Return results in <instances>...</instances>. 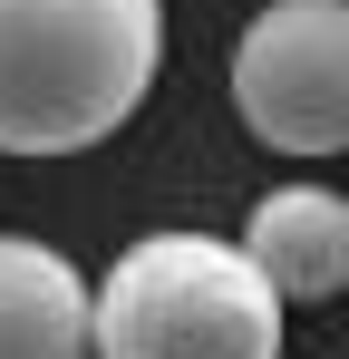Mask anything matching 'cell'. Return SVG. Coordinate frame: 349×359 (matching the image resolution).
I'll use <instances>...</instances> for the list:
<instances>
[{"instance_id":"6da1fadb","label":"cell","mask_w":349,"mask_h":359,"mask_svg":"<svg viewBox=\"0 0 349 359\" xmlns=\"http://www.w3.org/2000/svg\"><path fill=\"white\" fill-rule=\"evenodd\" d=\"M165 0H0V156H88L146 107Z\"/></svg>"},{"instance_id":"7a4b0ae2","label":"cell","mask_w":349,"mask_h":359,"mask_svg":"<svg viewBox=\"0 0 349 359\" xmlns=\"http://www.w3.org/2000/svg\"><path fill=\"white\" fill-rule=\"evenodd\" d=\"M97 359H282V292L224 233H146L97 282Z\"/></svg>"},{"instance_id":"3957f363","label":"cell","mask_w":349,"mask_h":359,"mask_svg":"<svg viewBox=\"0 0 349 359\" xmlns=\"http://www.w3.org/2000/svg\"><path fill=\"white\" fill-rule=\"evenodd\" d=\"M233 117L272 156H349V0H262L242 20Z\"/></svg>"},{"instance_id":"277c9868","label":"cell","mask_w":349,"mask_h":359,"mask_svg":"<svg viewBox=\"0 0 349 359\" xmlns=\"http://www.w3.org/2000/svg\"><path fill=\"white\" fill-rule=\"evenodd\" d=\"M0 359H97V282L39 233H0Z\"/></svg>"},{"instance_id":"5b68a950","label":"cell","mask_w":349,"mask_h":359,"mask_svg":"<svg viewBox=\"0 0 349 359\" xmlns=\"http://www.w3.org/2000/svg\"><path fill=\"white\" fill-rule=\"evenodd\" d=\"M242 252L282 301H340L349 292V194L330 184H272L242 214Z\"/></svg>"}]
</instances>
